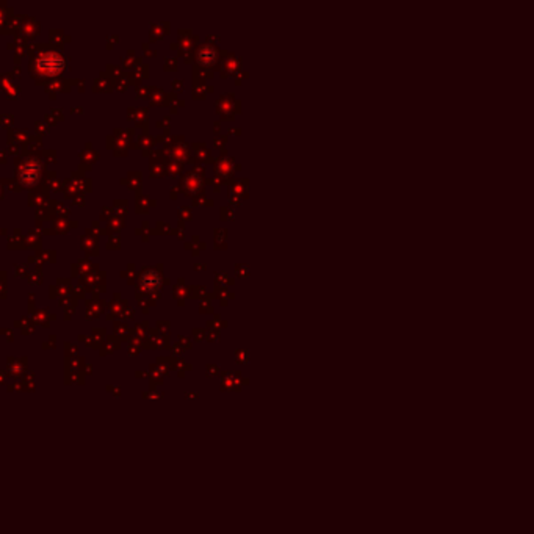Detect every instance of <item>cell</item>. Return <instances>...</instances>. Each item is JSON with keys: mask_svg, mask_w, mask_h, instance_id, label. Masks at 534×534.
Instances as JSON below:
<instances>
[{"mask_svg": "<svg viewBox=\"0 0 534 534\" xmlns=\"http://www.w3.org/2000/svg\"><path fill=\"white\" fill-rule=\"evenodd\" d=\"M36 66L41 72L44 74H58L63 68H65V60L56 53H46L41 58H38Z\"/></svg>", "mask_w": 534, "mask_h": 534, "instance_id": "1", "label": "cell"}, {"mask_svg": "<svg viewBox=\"0 0 534 534\" xmlns=\"http://www.w3.org/2000/svg\"><path fill=\"white\" fill-rule=\"evenodd\" d=\"M40 177V166L38 163L35 162H30V163H25L22 171H21V180L24 183H35Z\"/></svg>", "mask_w": 534, "mask_h": 534, "instance_id": "2", "label": "cell"}, {"mask_svg": "<svg viewBox=\"0 0 534 534\" xmlns=\"http://www.w3.org/2000/svg\"><path fill=\"white\" fill-rule=\"evenodd\" d=\"M141 285L144 290L150 292V290H155L157 287L160 285V277L157 273L154 271H146L143 276H141Z\"/></svg>", "mask_w": 534, "mask_h": 534, "instance_id": "3", "label": "cell"}]
</instances>
